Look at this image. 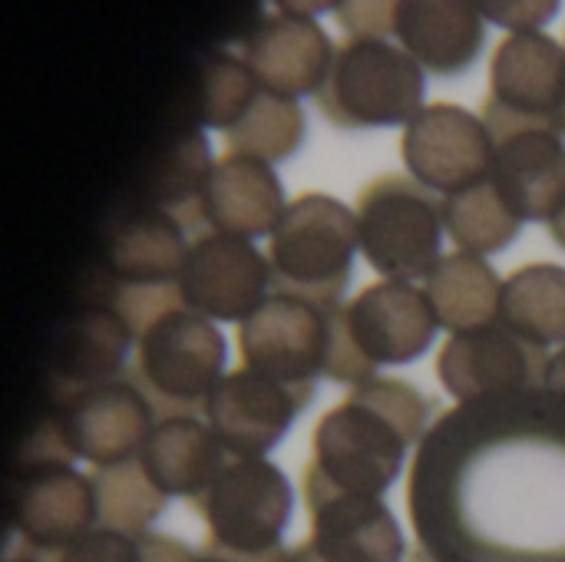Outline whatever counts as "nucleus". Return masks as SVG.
Segmentation results:
<instances>
[{
	"label": "nucleus",
	"instance_id": "obj_1",
	"mask_svg": "<svg viewBox=\"0 0 565 562\" xmlns=\"http://www.w3.org/2000/svg\"><path fill=\"white\" fill-rule=\"evenodd\" d=\"M417 562H565V394H490L434 421L407 477Z\"/></svg>",
	"mask_w": 565,
	"mask_h": 562
},
{
	"label": "nucleus",
	"instance_id": "obj_2",
	"mask_svg": "<svg viewBox=\"0 0 565 562\" xmlns=\"http://www.w3.org/2000/svg\"><path fill=\"white\" fill-rule=\"evenodd\" d=\"M430 407L434 401L397 378H374L351 388L318 421L311 434L315 457L305 474L344 494L381 497L397 480L407 447L427 437Z\"/></svg>",
	"mask_w": 565,
	"mask_h": 562
},
{
	"label": "nucleus",
	"instance_id": "obj_3",
	"mask_svg": "<svg viewBox=\"0 0 565 562\" xmlns=\"http://www.w3.org/2000/svg\"><path fill=\"white\" fill-rule=\"evenodd\" d=\"M328 358L324 378L338 384L374 381L377 364H411L430 344L437 315L424 288L411 282H377L324 311Z\"/></svg>",
	"mask_w": 565,
	"mask_h": 562
},
{
	"label": "nucleus",
	"instance_id": "obj_4",
	"mask_svg": "<svg viewBox=\"0 0 565 562\" xmlns=\"http://www.w3.org/2000/svg\"><path fill=\"white\" fill-rule=\"evenodd\" d=\"M185 229L142 205L126 222H119L106 245V262L96 285V305L113 308L132 338L139 341L162 315L185 308L182 301V265L189 255Z\"/></svg>",
	"mask_w": 565,
	"mask_h": 562
},
{
	"label": "nucleus",
	"instance_id": "obj_5",
	"mask_svg": "<svg viewBox=\"0 0 565 562\" xmlns=\"http://www.w3.org/2000/svg\"><path fill=\"white\" fill-rule=\"evenodd\" d=\"M358 245V215L344 202L324 192L291 199L268 238L271 291L318 311L341 305Z\"/></svg>",
	"mask_w": 565,
	"mask_h": 562
},
{
	"label": "nucleus",
	"instance_id": "obj_6",
	"mask_svg": "<svg viewBox=\"0 0 565 562\" xmlns=\"http://www.w3.org/2000/svg\"><path fill=\"white\" fill-rule=\"evenodd\" d=\"M225 338L218 328L189 311L162 315L139 341L136 358L126 368V381L166 417H192L205 411V401L222 381Z\"/></svg>",
	"mask_w": 565,
	"mask_h": 562
},
{
	"label": "nucleus",
	"instance_id": "obj_7",
	"mask_svg": "<svg viewBox=\"0 0 565 562\" xmlns=\"http://www.w3.org/2000/svg\"><path fill=\"white\" fill-rule=\"evenodd\" d=\"M315 99L341 129L407 126L424 109V70L391 40H348L338 46L331 73Z\"/></svg>",
	"mask_w": 565,
	"mask_h": 562
},
{
	"label": "nucleus",
	"instance_id": "obj_8",
	"mask_svg": "<svg viewBox=\"0 0 565 562\" xmlns=\"http://www.w3.org/2000/svg\"><path fill=\"white\" fill-rule=\"evenodd\" d=\"M444 212L430 189L407 176H377L358 195V235L367 265L391 282L427 278L440 255Z\"/></svg>",
	"mask_w": 565,
	"mask_h": 562
},
{
	"label": "nucleus",
	"instance_id": "obj_9",
	"mask_svg": "<svg viewBox=\"0 0 565 562\" xmlns=\"http://www.w3.org/2000/svg\"><path fill=\"white\" fill-rule=\"evenodd\" d=\"M205 520L209 540L238 553L281 547L291 520V484L265 457H232L205 494L192 500Z\"/></svg>",
	"mask_w": 565,
	"mask_h": 562
},
{
	"label": "nucleus",
	"instance_id": "obj_10",
	"mask_svg": "<svg viewBox=\"0 0 565 562\" xmlns=\"http://www.w3.org/2000/svg\"><path fill=\"white\" fill-rule=\"evenodd\" d=\"M10 523L20 553L53 562L96 527L89 477L66 460H17L10 484Z\"/></svg>",
	"mask_w": 565,
	"mask_h": 562
},
{
	"label": "nucleus",
	"instance_id": "obj_11",
	"mask_svg": "<svg viewBox=\"0 0 565 562\" xmlns=\"http://www.w3.org/2000/svg\"><path fill=\"white\" fill-rule=\"evenodd\" d=\"M480 119L493 139L487 179L520 222H553L565 205V146L559 132L493 109H480Z\"/></svg>",
	"mask_w": 565,
	"mask_h": 562
},
{
	"label": "nucleus",
	"instance_id": "obj_12",
	"mask_svg": "<svg viewBox=\"0 0 565 562\" xmlns=\"http://www.w3.org/2000/svg\"><path fill=\"white\" fill-rule=\"evenodd\" d=\"M550 361L553 354L546 348L510 331L503 321H493L450 335L437 358V378L460 404H467L490 394L546 388Z\"/></svg>",
	"mask_w": 565,
	"mask_h": 562
},
{
	"label": "nucleus",
	"instance_id": "obj_13",
	"mask_svg": "<svg viewBox=\"0 0 565 562\" xmlns=\"http://www.w3.org/2000/svg\"><path fill=\"white\" fill-rule=\"evenodd\" d=\"M152 404L126 378L76 391L50 414L63 450L96 467L126 464L142 454L152 434Z\"/></svg>",
	"mask_w": 565,
	"mask_h": 562
},
{
	"label": "nucleus",
	"instance_id": "obj_14",
	"mask_svg": "<svg viewBox=\"0 0 565 562\" xmlns=\"http://www.w3.org/2000/svg\"><path fill=\"white\" fill-rule=\"evenodd\" d=\"M179 288L189 311L209 321H245L268 301L271 268L248 238L209 229L189 242Z\"/></svg>",
	"mask_w": 565,
	"mask_h": 562
},
{
	"label": "nucleus",
	"instance_id": "obj_15",
	"mask_svg": "<svg viewBox=\"0 0 565 562\" xmlns=\"http://www.w3.org/2000/svg\"><path fill=\"white\" fill-rule=\"evenodd\" d=\"M401 156L424 189L450 195L487 179L493 139L483 119L470 109L457 103H430L404 126Z\"/></svg>",
	"mask_w": 565,
	"mask_h": 562
},
{
	"label": "nucleus",
	"instance_id": "obj_16",
	"mask_svg": "<svg viewBox=\"0 0 565 562\" xmlns=\"http://www.w3.org/2000/svg\"><path fill=\"white\" fill-rule=\"evenodd\" d=\"M311 401V388L271 381L252 368H238L218 381L205 401V421L232 457L268 454Z\"/></svg>",
	"mask_w": 565,
	"mask_h": 562
},
{
	"label": "nucleus",
	"instance_id": "obj_17",
	"mask_svg": "<svg viewBox=\"0 0 565 562\" xmlns=\"http://www.w3.org/2000/svg\"><path fill=\"white\" fill-rule=\"evenodd\" d=\"M305 503L311 513V540L324 562H404V533L381 497L344 494L301 474Z\"/></svg>",
	"mask_w": 565,
	"mask_h": 562
},
{
	"label": "nucleus",
	"instance_id": "obj_18",
	"mask_svg": "<svg viewBox=\"0 0 565 562\" xmlns=\"http://www.w3.org/2000/svg\"><path fill=\"white\" fill-rule=\"evenodd\" d=\"M238 351L245 368L281 384L311 388L328 358L324 311L275 295L238 325Z\"/></svg>",
	"mask_w": 565,
	"mask_h": 562
},
{
	"label": "nucleus",
	"instance_id": "obj_19",
	"mask_svg": "<svg viewBox=\"0 0 565 562\" xmlns=\"http://www.w3.org/2000/svg\"><path fill=\"white\" fill-rule=\"evenodd\" d=\"M334 53L338 50L331 46L324 26L295 7H281L278 17L258 20L242 40V60L255 79L288 99L318 96L331 73Z\"/></svg>",
	"mask_w": 565,
	"mask_h": 562
},
{
	"label": "nucleus",
	"instance_id": "obj_20",
	"mask_svg": "<svg viewBox=\"0 0 565 562\" xmlns=\"http://www.w3.org/2000/svg\"><path fill=\"white\" fill-rule=\"evenodd\" d=\"M565 99V50L546 33H513L507 36L490 63V96L487 109L543 123L556 129V113Z\"/></svg>",
	"mask_w": 565,
	"mask_h": 562
},
{
	"label": "nucleus",
	"instance_id": "obj_21",
	"mask_svg": "<svg viewBox=\"0 0 565 562\" xmlns=\"http://www.w3.org/2000/svg\"><path fill=\"white\" fill-rule=\"evenodd\" d=\"M199 205L205 229L242 238H255L265 232L271 235L288 209L271 166L238 152H225L222 159H215Z\"/></svg>",
	"mask_w": 565,
	"mask_h": 562
},
{
	"label": "nucleus",
	"instance_id": "obj_22",
	"mask_svg": "<svg viewBox=\"0 0 565 562\" xmlns=\"http://www.w3.org/2000/svg\"><path fill=\"white\" fill-rule=\"evenodd\" d=\"M394 36L420 70L440 76L463 73L483 50V13L480 3L467 0H401Z\"/></svg>",
	"mask_w": 565,
	"mask_h": 562
},
{
	"label": "nucleus",
	"instance_id": "obj_23",
	"mask_svg": "<svg viewBox=\"0 0 565 562\" xmlns=\"http://www.w3.org/2000/svg\"><path fill=\"white\" fill-rule=\"evenodd\" d=\"M132 341L126 321L106 305H89L73 315L53 338V401L119 381L129 368L126 354Z\"/></svg>",
	"mask_w": 565,
	"mask_h": 562
},
{
	"label": "nucleus",
	"instance_id": "obj_24",
	"mask_svg": "<svg viewBox=\"0 0 565 562\" xmlns=\"http://www.w3.org/2000/svg\"><path fill=\"white\" fill-rule=\"evenodd\" d=\"M228 450L215 431L195 417H166L152 427L139 464L166 497H185L189 503L212 487L228 464Z\"/></svg>",
	"mask_w": 565,
	"mask_h": 562
},
{
	"label": "nucleus",
	"instance_id": "obj_25",
	"mask_svg": "<svg viewBox=\"0 0 565 562\" xmlns=\"http://www.w3.org/2000/svg\"><path fill=\"white\" fill-rule=\"evenodd\" d=\"M209 142L199 129H185L162 146L146 172V205L172 215L189 238L209 232L202 222V189L212 176Z\"/></svg>",
	"mask_w": 565,
	"mask_h": 562
},
{
	"label": "nucleus",
	"instance_id": "obj_26",
	"mask_svg": "<svg viewBox=\"0 0 565 562\" xmlns=\"http://www.w3.org/2000/svg\"><path fill=\"white\" fill-rule=\"evenodd\" d=\"M424 291L434 305L437 325L454 335L493 325L500 318L503 282L483 255H444L427 275Z\"/></svg>",
	"mask_w": 565,
	"mask_h": 562
},
{
	"label": "nucleus",
	"instance_id": "obj_27",
	"mask_svg": "<svg viewBox=\"0 0 565 562\" xmlns=\"http://www.w3.org/2000/svg\"><path fill=\"white\" fill-rule=\"evenodd\" d=\"M510 331L546 348L565 341V268L533 262L503 282L500 318Z\"/></svg>",
	"mask_w": 565,
	"mask_h": 562
},
{
	"label": "nucleus",
	"instance_id": "obj_28",
	"mask_svg": "<svg viewBox=\"0 0 565 562\" xmlns=\"http://www.w3.org/2000/svg\"><path fill=\"white\" fill-rule=\"evenodd\" d=\"M96 497V523L99 530H113L122 537H142L149 523L162 513L166 494L152 484L139 457L113 467H96L89 474Z\"/></svg>",
	"mask_w": 565,
	"mask_h": 562
},
{
	"label": "nucleus",
	"instance_id": "obj_29",
	"mask_svg": "<svg viewBox=\"0 0 565 562\" xmlns=\"http://www.w3.org/2000/svg\"><path fill=\"white\" fill-rule=\"evenodd\" d=\"M440 212L450 238L470 255H490L507 248L523 225L490 179H480L460 192L444 195Z\"/></svg>",
	"mask_w": 565,
	"mask_h": 562
},
{
	"label": "nucleus",
	"instance_id": "obj_30",
	"mask_svg": "<svg viewBox=\"0 0 565 562\" xmlns=\"http://www.w3.org/2000/svg\"><path fill=\"white\" fill-rule=\"evenodd\" d=\"M301 139H305V113L298 99L278 96L265 86L238 116V123L225 129L228 152L252 156L268 166L288 159L301 146Z\"/></svg>",
	"mask_w": 565,
	"mask_h": 562
},
{
	"label": "nucleus",
	"instance_id": "obj_31",
	"mask_svg": "<svg viewBox=\"0 0 565 562\" xmlns=\"http://www.w3.org/2000/svg\"><path fill=\"white\" fill-rule=\"evenodd\" d=\"M262 83L245 66V60H235L228 53H215L202 63L195 79V119L202 126L232 129L238 116L248 109V103L258 96Z\"/></svg>",
	"mask_w": 565,
	"mask_h": 562
},
{
	"label": "nucleus",
	"instance_id": "obj_32",
	"mask_svg": "<svg viewBox=\"0 0 565 562\" xmlns=\"http://www.w3.org/2000/svg\"><path fill=\"white\" fill-rule=\"evenodd\" d=\"M53 562H139L136 537H122L113 530H93L63 550Z\"/></svg>",
	"mask_w": 565,
	"mask_h": 562
},
{
	"label": "nucleus",
	"instance_id": "obj_33",
	"mask_svg": "<svg viewBox=\"0 0 565 562\" xmlns=\"http://www.w3.org/2000/svg\"><path fill=\"white\" fill-rule=\"evenodd\" d=\"M334 13H338V23L351 33V40H361V36L387 40V36H394L397 3H338Z\"/></svg>",
	"mask_w": 565,
	"mask_h": 562
},
{
	"label": "nucleus",
	"instance_id": "obj_34",
	"mask_svg": "<svg viewBox=\"0 0 565 562\" xmlns=\"http://www.w3.org/2000/svg\"><path fill=\"white\" fill-rule=\"evenodd\" d=\"M559 3H480V13L493 23H503L516 33H533L543 20H550Z\"/></svg>",
	"mask_w": 565,
	"mask_h": 562
},
{
	"label": "nucleus",
	"instance_id": "obj_35",
	"mask_svg": "<svg viewBox=\"0 0 565 562\" xmlns=\"http://www.w3.org/2000/svg\"><path fill=\"white\" fill-rule=\"evenodd\" d=\"M139 543V562H192L195 553L189 547H182L172 537H159V533H142L136 537Z\"/></svg>",
	"mask_w": 565,
	"mask_h": 562
},
{
	"label": "nucleus",
	"instance_id": "obj_36",
	"mask_svg": "<svg viewBox=\"0 0 565 562\" xmlns=\"http://www.w3.org/2000/svg\"><path fill=\"white\" fill-rule=\"evenodd\" d=\"M192 562H291V553L285 547H275V550H265V553H238V550H228V547H218V543L205 540V547L195 553Z\"/></svg>",
	"mask_w": 565,
	"mask_h": 562
},
{
	"label": "nucleus",
	"instance_id": "obj_37",
	"mask_svg": "<svg viewBox=\"0 0 565 562\" xmlns=\"http://www.w3.org/2000/svg\"><path fill=\"white\" fill-rule=\"evenodd\" d=\"M546 388L556 391V394H565V348L553 354L550 361V378H546Z\"/></svg>",
	"mask_w": 565,
	"mask_h": 562
},
{
	"label": "nucleus",
	"instance_id": "obj_38",
	"mask_svg": "<svg viewBox=\"0 0 565 562\" xmlns=\"http://www.w3.org/2000/svg\"><path fill=\"white\" fill-rule=\"evenodd\" d=\"M550 235H553V238H556V242L565 248V205L556 212V215H553V222H550Z\"/></svg>",
	"mask_w": 565,
	"mask_h": 562
},
{
	"label": "nucleus",
	"instance_id": "obj_39",
	"mask_svg": "<svg viewBox=\"0 0 565 562\" xmlns=\"http://www.w3.org/2000/svg\"><path fill=\"white\" fill-rule=\"evenodd\" d=\"M291 562H324V560H318V553H315L308 543H298V547H295V553H291Z\"/></svg>",
	"mask_w": 565,
	"mask_h": 562
},
{
	"label": "nucleus",
	"instance_id": "obj_40",
	"mask_svg": "<svg viewBox=\"0 0 565 562\" xmlns=\"http://www.w3.org/2000/svg\"><path fill=\"white\" fill-rule=\"evenodd\" d=\"M556 132H565V99L563 106H559V113H556Z\"/></svg>",
	"mask_w": 565,
	"mask_h": 562
},
{
	"label": "nucleus",
	"instance_id": "obj_41",
	"mask_svg": "<svg viewBox=\"0 0 565 562\" xmlns=\"http://www.w3.org/2000/svg\"><path fill=\"white\" fill-rule=\"evenodd\" d=\"M7 562H43V560H36V556H26V553H13V556H10Z\"/></svg>",
	"mask_w": 565,
	"mask_h": 562
}]
</instances>
